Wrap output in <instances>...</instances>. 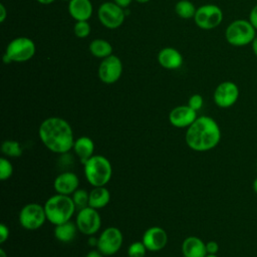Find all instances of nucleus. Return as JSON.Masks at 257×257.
<instances>
[{"label": "nucleus", "mask_w": 257, "mask_h": 257, "mask_svg": "<svg viewBox=\"0 0 257 257\" xmlns=\"http://www.w3.org/2000/svg\"><path fill=\"white\" fill-rule=\"evenodd\" d=\"M38 134L43 145L53 153L65 154L73 148L72 128L61 117L51 116L44 119L39 126Z\"/></svg>", "instance_id": "nucleus-1"}, {"label": "nucleus", "mask_w": 257, "mask_h": 257, "mask_svg": "<svg viewBox=\"0 0 257 257\" xmlns=\"http://www.w3.org/2000/svg\"><path fill=\"white\" fill-rule=\"evenodd\" d=\"M186 144L196 152H207L220 143L221 130L217 121L207 115L197 119L187 128L185 135Z\"/></svg>", "instance_id": "nucleus-2"}, {"label": "nucleus", "mask_w": 257, "mask_h": 257, "mask_svg": "<svg viewBox=\"0 0 257 257\" xmlns=\"http://www.w3.org/2000/svg\"><path fill=\"white\" fill-rule=\"evenodd\" d=\"M75 209L72 197L62 194L51 196L44 204L47 220L55 226L70 221Z\"/></svg>", "instance_id": "nucleus-3"}, {"label": "nucleus", "mask_w": 257, "mask_h": 257, "mask_svg": "<svg viewBox=\"0 0 257 257\" xmlns=\"http://www.w3.org/2000/svg\"><path fill=\"white\" fill-rule=\"evenodd\" d=\"M84 167V176L87 182L93 187L105 186L112 175V167L110 162L101 155H93Z\"/></svg>", "instance_id": "nucleus-4"}, {"label": "nucleus", "mask_w": 257, "mask_h": 257, "mask_svg": "<svg viewBox=\"0 0 257 257\" xmlns=\"http://www.w3.org/2000/svg\"><path fill=\"white\" fill-rule=\"evenodd\" d=\"M256 37V29L249 20L236 19L232 21L225 30L227 42L235 47H242L252 43Z\"/></svg>", "instance_id": "nucleus-5"}, {"label": "nucleus", "mask_w": 257, "mask_h": 257, "mask_svg": "<svg viewBox=\"0 0 257 257\" xmlns=\"http://www.w3.org/2000/svg\"><path fill=\"white\" fill-rule=\"evenodd\" d=\"M35 54V44L28 37H17L12 39L3 55L4 63L24 62L31 59Z\"/></svg>", "instance_id": "nucleus-6"}, {"label": "nucleus", "mask_w": 257, "mask_h": 257, "mask_svg": "<svg viewBox=\"0 0 257 257\" xmlns=\"http://www.w3.org/2000/svg\"><path fill=\"white\" fill-rule=\"evenodd\" d=\"M194 20L199 28L211 30L222 23L223 11L215 4H205L197 8Z\"/></svg>", "instance_id": "nucleus-7"}, {"label": "nucleus", "mask_w": 257, "mask_h": 257, "mask_svg": "<svg viewBox=\"0 0 257 257\" xmlns=\"http://www.w3.org/2000/svg\"><path fill=\"white\" fill-rule=\"evenodd\" d=\"M47 220L44 206L37 203L25 205L19 213V223L26 230H37Z\"/></svg>", "instance_id": "nucleus-8"}, {"label": "nucleus", "mask_w": 257, "mask_h": 257, "mask_svg": "<svg viewBox=\"0 0 257 257\" xmlns=\"http://www.w3.org/2000/svg\"><path fill=\"white\" fill-rule=\"evenodd\" d=\"M97 16L100 23L108 28L115 29L118 28L124 21V10L114 2H104L97 10Z\"/></svg>", "instance_id": "nucleus-9"}, {"label": "nucleus", "mask_w": 257, "mask_h": 257, "mask_svg": "<svg viewBox=\"0 0 257 257\" xmlns=\"http://www.w3.org/2000/svg\"><path fill=\"white\" fill-rule=\"evenodd\" d=\"M122 233L116 227L104 229L98 237L97 250L104 256L115 254L122 245Z\"/></svg>", "instance_id": "nucleus-10"}, {"label": "nucleus", "mask_w": 257, "mask_h": 257, "mask_svg": "<svg viewBox=\"0 0 257 257\" xmlns=\"http://www.w3.org/2000/svg\"><path fill=\"white\" fill-rule=\"evenodd\" d=\"M239 87L231 81L225 80L217 85L213 93V99L216 105L222 108H227L234 105L239 98Z\"/></svg>", "instance_id": "nucleus-11"}, {"label": "nucleus", "mask_w": 257, "mask_h": 257, "mask_svg": "<svg viewBox=\"0 0 257 257\" xmlns=\"http://www.w3.org/2000/svg\"><path fill=\"white\" fill-rule=\"evenodd\" d=\"M75 224L82 234L93 235L99 230L101 219L96 209L87 206L78 211Z\"/></svg>", "instance_id": "nucleus-12"}, {"label": "nucleus", "mask_w": 257, "mask_h": 257, "mask_svg": "<svg viewBox=\"0 0 257 257\" xmlns=\"http://www.w3.org/2000/svg\"><path fill=\"white\" fill-rule=\"evenodd\" d=\"M122 73L121 60L116 55H109L102 59L98 67V77L106 84L116 82Z\"/></svg>", "instance_id": "nucleus-13"}, {"label": "nucleus", "mask_w": 257, "mask_h": 257, "mask_svg": "<svg viewBox=\"0 0 257 257\" xmlns=\"http://www.w3.org/2000/svg\"><path fill=\"white\" fill-rule=\"evenodd\" d=\"M197 119V111L187 105H179L174 107L170 114L169 120L172 125L179 128L189 127Z\"/></svg>", "instance_id": "nucleus-14"}, {"label": "nucleus", "mask_w": 257, "mask_h": 257, "mask_svg": "<svg viewBox=\"0 0 257 257\" xmlns=\"http://www.w3.org/2000/svg\"><path fill=\"white\" fill-rule=\"evenodd\" d=\"M147 250L149 251H160L168 243L167 232L158 226L147 229L142 239Z\"/></svg>", "instance_id": "nucleus-15"}, {"label": "nucleus", "mask_w": 257, "mask_h": 257, "mask_svg": "<svg viewBox=\"0 0 257 257\" xmlns=\"http://www.w3.org/2000/svg\"><path fill=\"white\" fill-rule=\"evenodd\" d=\"M79 186L78 177L72 172H64L59 174L53 182V188L57 194L71 195Z\"/></svg>", "instance_id": "nucleus-16"}, {"label": "nucleus", "mask_w": 257, "mask_h": 257, "mask_svg": "<svg viewBox=\"0 0 257 257\" xmlns=\"http://www.w3.org/2000/svg\"><path fill=\"white\" fill-rule=\"evenodd\" d=\"M182 54L174 47H165L158 54L159 64L166 69H178L183 64Z\"/></svg>", "instance_id": "nucleus-17"}, {"label": "nucleus", "mask_w": 257, "mask_h": 257, "mask_svg": "<svg viewBox=\"0 0 257 257\" xmlns=\"http://www.w3.org/2000/svg\"><path fill=\"white\" fill-rule=\"evenodd\" d=\"M92 4L89 0H70L68 12L75 21H87L92 15Z\"/></svg>", "instance_id": "nucleus-18"}, {"label": "nucleus", "mask_w": 257, "mask_h": 257, "mask_svg": "<svg viewBox=\"0 0 257 257\" xmlns=\"http://www.w3.org/2000/svg\"><path fill=\"white\" fill-rule=\"evenodd\" d=\"M182 254L184 257H206V243L199 237H187L182 243Z\"/></svg>", "instance_id": "nucleus-19"}, {"label": "nucleus", "mask_w": 257, "mask_h": 257, "mask_svg": "<svg viewBox=\"0 0 257 257\" xmlns=\"http://www.w3.org/2000/svg\"><path fill=\"white\" fill-rule=\"evenodd\" d=\"M72 149L75 155L78 157L80 163L84 165L86 161L93 156L94 143L88 137H80L74 141Z\"/></svg>", "instance_id": "nucleus-20"}, {"label": "nucleus", "mask_w": 257, "mask_h": 257, "mask_svg": "<svg viewBox=\"0 0 257 257\" xmlns=\"http://www.w3.org/2000/svg\"><path fill=\"white\" fill-rule=\"evenodd\" d=\"M110 200V193L104 187H94L89 192V202L88 206L94 209H101L105 207Z\"/></svg>", "instance_id": "nucleus-21"}, {"label": "nucleus", "mask_w": 257, "mask_h": 257, "mask_svg": "<svg viewBox=\"0 0 257 257\" xmlns=\"http://www.w3.org/2000/svg\"><path fill=\"white\" fill-rule=\"evenodd\" d=\"M76 231H77L76 224L68 221L55 226L54 236L58 241L63 243H68L75 238Z\"/></svg>", "instance_id": "nucleus-22"}, {"label": "nucleus", "mask_w": 257, "mask_h": 257, "mask_svg": "<svg viewBox=\"0 0 257 257\" xmlns=\"http://www.w3.org/2000/svg\"><path fill=\"white\" fill-rule=\"evenodd\" d=\"M88 49L90 51V53L97 58H105L109 55L112 54V46L111 44L101 38H97L92 40L89 43Z\"/></svg>", "instance_id": "nucleus-23"}, {"label": "nucleus", "mask_w": 257, "mask_h": 257, "mask_svg": "<svg viewBox=\"0 0 257 257\" xmlns=\"http://www.w3.org/2000/svg\"><path fill=\"white\" fill-rule=\"evenodd\" d=\"M175 11L179 17L183 19H191L194 18L197 8L189 0H180L175 6Z\"/></svg>", "instance_id": "nucleus-24"}, {"label": "nucleus", "mask_w": 257, "mask_h": 257, "mask_svg": "<svg viewBox=\"0 0 257 257\" xmlns=\"http://www.w3.org/2000/svg\"><path fill=\"white\" fill-rule=\"evenodd\" d=\"M1 151L5 156L11 157V158H18L23 153L20 144L16 141H11V140L4 141L2 143Z\"/></svg>", "instance_id": "nucleus-25"}, {"label": "nucleus", "mask_w": 257, "mask_h": 257, "mask_svg": "<svg viewBox=\"0 0 257 257\" xmlns=\"http://www.w3.org/2000/svg\"><path fill=\"white\" fill-rule=\"evenodd\" d=\"M72 200L77 209H83L88 206L89 193H87V191L84 189H77L72 194Z\"/></svg>", "instance_id": "nucleus-26"}, {"label": "nucleus", "mask_w": 257, "mask_h": 257, "mask_svg": "<svg viewBox=\"0 0 257 257\" xmlns=\"http://www.w3.org/2000/svg\"><path fill=\"white\" fill-rule=\"evenodd\" d=\"M147 252V248L143 241L134 242L130 245L127 249V256L128 257H145Z\"/></svg>", "instance_id": "nucleus-27"}, {"label": "nucleus", "mask_w": 257, "mask_h": 257, "mask_svg": "<svg viewBox=\"0 0 257 257\" xmlns=\"http://www.w3.org/2000/svg\"><path fill=\"white\" fill-rule=\"evenodd\" d=\"M73 32L78 38H85L90 33V25L87 21H76L73 26Z\"/></svg>", "instance_id": "nucleus-28"}, {"label": "nucleus", "mask_w": 257, "mask_h": 257, "mask_svg": "<svg viewBox=\"0 0 257 257\" xmlns=\"http://www.w3.org/2000/svg\"><path fill=\"white\" fill-rule=\"evenodd\" d=\"M13 174V166L11 162L6 158L0 159V179L5 181L9 179Z\"/></svg>", "instance_id": "nucleus-29"}, {"label": "nucleus", "mask_w": 257, "mask_h": 257, "mask_svg": "<svg viewBox=\"0 0 257 257\" xmlns=\"http://www.w3.org/2000/svg\"><path fill=\"white\" fill-rule=\"evenodd\" d=\"M203 103H204V100H203V97L201 94L199 93H195L193 95L190 96L189 100H188V105L193 108L194 110L198 111L199 109H201V107L203 106Z\"/></svg>", "instance_id": "nucleus-30"}, {"label": "nucleus", "mask_w": 257, "mask_h": 257, "mask_svg": "<svg viewBox=\"0 0 257 257\" xmlns=\"http://www.w3.org/2000/svg\"><path fill=\"white\" fill-rule=\"evenodd\" d=\"M249 22L252 24V26L256 29L257 31V4L254 5L250 12H249V18H248Z\"/></svg>", "instance_id": "nucleus-31"}, {"label": "nucleus", "mask_w": 257, "mask_h": 257, "mask_svg": "<svg viewBox=\"0 0 257 257\" xmlns=\"http://www.w3.org/2000/svg\"><path fill=\"white\" fill-rule=\"evenodd\" d=\"M206 249L208 254H217L219 251V244L216 241H209L206 243Z\"/></svg>", "instance_id": "nucleus-32"}, {"label": "nucleus", "mask_w": 257, "mask_h": 257, "mask_svg": "<svg viewBox=\"0 0 257 257\" xmlns=\"http://www.w3.org/2000/svg\"><path fill=\"white\" fill-rule=\"evenodd\" d=\"M9 237V229L5 224L0 225V243H4Z\"/></svg>", "instance_id": "nucleus-33"}, {"label": "nucleus", "mask_w": 257, "mask_h": 257, "mask_svg": "<svg viewBox=\"0 0 257 257\" xmlns=\"http://www.w3.org/2000/svg\"><path fill=\"white\" fill-rule=\"evenodd\" d=\"M7 17V10L3 4H0V22L3 23Z\"/></svg>", "instance_id": "nucleus-34"}, {"label": "nucleus", "mask_w": 257, "mask_h": 257, "mask_svg": "<svg viewBox=\"0 0 257 257\" xmlns=\"http://www.w3.org/2000/svg\"><path fill=\"white\" fill-rule=\"evenodd\" d=\"M133 0H113V2L115 4H117L118 6H120L121 8H125L127 7L131 3H132Z\"/></svg>", "instance_id": "nucleus-35"}, {"label": "nucleus", "mask_w": 257, "mask_h": 257, "mask_svg": "<svg viewBox=\"0 0 257 257\" xmlns=\"http://www.w3.org/2000/svg\"><path fill=\"white\" fill-rule=\"evenodd\" d=\"M85 257H103V255L98 250L97 251L96 250H92V251L88 252Z\"/></svg>", "instance_id": "nucleus-36"}, {"label": "nucleus", "mask_w": 257, "mask_h": 257, "mask_svg": "<svg viewBox=\"0 0 257 257\" xmlns=\"http://www.w3.org/2000/svg\"><path fill=\"white\" fill-rule=\"evenodd\" d=\"M250 45H251L252 52H253L254 55L257 57V35H256V37L254 38V40L252 41V43H251Z\"/></svg>", "instance_id": "nucleus-37"}, {"label": "nucleus", "mask_w": 257, "mask_h": 257, "mask_svg": "<svg viewBox=\"0 0 257 257\" xmlns=\"http://www.w3.org/2000/svg\"><path fill=\"white\" fill-rule=\"evenodd\" d=\"M97 242H98V238H94V237H89L88 238V244L90 246H97Z\"/></svg>", "instance_id": "nucleus-38"}, {"label": "nucleus", "mask_w": 257, "mask_h": 257, "mask_svg": "<svg viewBox=\"0 0 257 257\" xmlns=\"http://www.w3.org/2000/svg\"><path fill=\"white\" fill-rule=\"evenodd\" d=\"M37 2L41 3V4H44V5H47V4H51L53 3L55 0H36Z\"/></svg>", "instance_id": "nucleus-39"}, {"label": "nucleus", "mask_w": 257, "mask_h": 257, "mask_svg": "<svg viewBox=\"0 0 257 257\" xmlns=\"http://www.w3.org/2000/svg\"><path fill=\"white\" fill-rule=\"evenodd\" d=\"M252 187H253V191L257 194V178L253 181V185H252Z\"/></svg>", "instance_id": "nucleus-40"}, {"label": "nucleus", "mask_w": 257, "mask_h": 257, "mask_svg": "<svg viewBox=\"0 0 257 257\" xmlns=\"http://www.w3.org/2000/svg\"><path fill=\"white\" fill-rule=\"evenodd\" d=\"M0 257H8L6 252L4 251V249H0Z\"/></svg>", "instance_id": "nucleus-41"}, {"label": "nucleus", "mask_w": 257, "mask_h": 257, "mask_svg": "<svg viewBox=\"0 0 257 257\" xmlns=\"http://www.w3.org/2000/svg\"><path fill=\"white\" fill-rule=\"evenodd\" d=\"M136 1L139 2V3H147V2H149L151 0H136Z\"/></svg>", "instance_id": "nucleus-42"}, {"label": "nucleus", "mask_w": 257, "mask_h": 257, "mask_svg": "<svg viewBox=\"0 0 257 257\" xmlns=\"http://www.w3.org/2000/svg\"><path fill=\"white\" fill-rule=\"evenodd\" d=\"M206 257H218L216 254H207Z\"/></svg>", "instance_id": "nucleus-43"}, {"label": "nucleus", "mask_w": 257, "mask_h": 257, "mask_svg": "<svg viewBox=\"0 0 257 257\" xmlns=\"http://www.w3.org/2000/svg\"><path fill=\"white\" fill-rule=\"evenodd\" d=\"M63 1H68V2H69V1H70V0H63Z\"/></svg>", "instance_id": "nucleus-44"}, {"label": "nucleus", "mask_w": 257, "mask_h": 257, "mask_svg": "<svg viewBox=\"0 0 257 257\" xmlns=\"http://www.w3.org/2000/svg\"><path fill=\"white\" fill-rule=\"evenodd\" d=\"M256 169H257V161H256Z\"/></svg>", "instance_id": "nucleus-45"}]
</instances>
